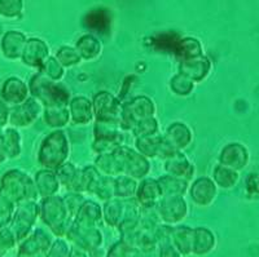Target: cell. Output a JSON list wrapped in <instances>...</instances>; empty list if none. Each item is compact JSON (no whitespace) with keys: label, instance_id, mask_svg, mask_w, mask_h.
Wrapping results in <instances>:
<instances>
[{"label":"cell","instance_id":"57","mask_svg":"<svg viewBox=\"0 0 259 257\" xmlns=\"http://www.w3.org/2000/svg\"><path fill=\"white\" fill-rule=\"evenodd\" d=\"M7 161H8V159H7V155L3 146V129H0V164L6 163Z\"/></svg>","mask_w":259,"mask_h":257},{"label":"cell","instance_id":"30","mask_svg":"<svg viewBox=\"0 0 259 257\" xmlns=\"http://www.w3.org/2000/svg\"><path fill=\"white\" fill-rule=\"evenodd\" d=\"M3 146L8 161L20 158L22 152V137L17 128L6 127L3 129Z\"/></svg>","mask_w":259,"mask_h":257},{"label":"cell","instance_id":"15","mask_svg":"<svg viewBox=\"0 0 259 257\" xmlns=\"http://www.w3.org/2000/svg\"><path fill=\"white\" fill-rule=\"evenodd\" d=\"M30 97L29 87L18 76H9L0 88V98L8 106H16L25 102Z\"/></svg>","mask_w":259,"mask_h":257},{"label":"cell","instance_id":"28","mask_svg":"<svg viewBox=\"0 0 259 257\" xmlns=\"http://www.w3.org/2000/svg\"><path fill=\"white\" fill-rule=\"evenodd\" d=\"M193 228L187 225L172 226L171 233V243L178 249L183 257H188L192 254V245H193Z\"/></svg>","mask_w":259,"mask_h":257},{"label":"cell","instance_id":"45","mask_svg":"<svg viewBox=\"0 0 259 257\" xmlns=\"http://www.w3.org/2000/svg\"><path fill=\"white\" fill-rule=\"evenodd\" d=\"M24 9L22 0H0V16L4 18L20 17Z\"/></svg>","mask_w":259,"mask_h":257},{"label":"cell","instance_id":"17","mask_svg":"<svg viewBox=\"0 0 259 257\" xmlns=\"http://www.w3.org/2000/svg\"><path fill=\"white\" fill-rule=\"evenodd\" d=\"M188 193L196 205L207 207L218 195V186L210 177H200L189 186Z\"/></svg>","mask_w":259,"mask_h":257},{"label":"cell","instance_id":"41","mask_svg":"<svg viewBox=\"0 0 259 257\" xmlns=\"http://www.w3.org/2000/svg\"><path fill=\"white\" fill-rule=\"evenodd\" d=\"M15 211L16 203L0 191V229L8 228L11 225Z\"/></svg>","mask_w":259,"mask_h":257},{"label":"cell","instance_id":"42","mask_svg":"<svg viewBox=\"0 0 259 257\" xmlns=\"http://www.w3.org/2000/svg\"><path fill=\"white\" fill-rule=\"evenodd\" d=\"M43 75H46L50 79L55 80V82H60L65 75V69L61 64L56 60V57H48L46 62L43 64L41 69L39 70Z\"/></svg>","mask_w":259,"mask_h":257},{"label":"cell","instance_id":"12","mask_svg":"<svg viewBox=\"0 0 259 257\" xmlns=\"http://www.w3.org/2000/svg\"><path fill=\"white\" fill-rule=\"evenodd\" d=\"M65 239L68 240L71 245H75L83 251L89 252L91 249L100 247L104 243L103 231L99 226L95 228H83L71 224L68 233L65 235Z\"/></svg>","mask_w":259,"mask_h":257},{"label":"cell","instance_id":"44","mask_svg":"<svg viewBox=\"0 0 259 257\" xmlns=\"http://www.w3.org/2000/svg\"><path fill=\"white\" fill-rule=\"evenodd\" d=\"M158 133V122L154 117L148 118L133 128V135L135 138H144Z\"/></svg>","mask_w":259,"mask_h":257},{"label":"cell","instance_id":"35","mask_svg":"<svg viewBox=\"0 0 259 257\" xmlns=\"http://www.w3.org/2000/svg\"><path fill=\"white\" fill-rule=\"evenodd\" d=\"M43 119L50 128L61 129L70 122L69 108H51L43 109Z\"/></svg>","mask_w":259,"mask_h":257},{"label":"cell","instance_id":"46","mask_svg":"<svg viewBox=\"0 0 259 257\" xmlns=\"http://www.w3.org/2000/svg\"><path fill=\"white\" fill-rule=\"evenodd\" d=\"M94 195L101 202H108L114 198V177L103 176V180L97 186Z\"/></svg>","mask_w":259,"mask_h":257},{"label":"cell","instance_id":"1","mask_svg":"<svg viewBox=\"0 0 259 257\" xmlns=\"http://www.w3.org/2000/svg\"><path fill=\"white\" fill-rule=\"evenodd\" d=\"M30 96L40 102L43 109L68 108L71 96L68 88L60 82L50 79L41 73H36L29 80Z\"/></svg>","mask_w":259,"mask_h":257},{"label":"cell","instance_id":"36","mask_svg":"<svg viewBox=\"0 0 259 257\" xmlns=\"http://www.w3.org/2000/svg\"><path fill=\"white\" fill-rule=\"evenodd\" d=\"M138 180L126 175H119L114 177V198L130 199L135 198L138 190Z\"/></svg>","mask_w":259,"mask_h":257},{"label":"cell","instance_id":"27","mask_svg":"<svg viewBox=\"0 0 259 257\" xmlns=\"http://www.w3.org/2000/svg\"><path fill=\"white\" fill-rule=\"evenodd\" d=\"M34 182H35L36 191H38V195L40 199L56 195L59 193L60 186H61L55 171L45 170V168L35 173Z\"/></svg>","mask_w":259,"mask_h":257},{"label":"cell","instance_id":"22","mask_svg":"<svg viewBox=\"0 0 259 257\" xmlns=\"http://www.w3.org/2000/svg\"><path fill=\"white\" fill-rule=\"evenodd\" d=\"M163 167H165L167 175L182 178L188 182L192 181L194 176V166L189 162L186 155L183 154V151H178L171 158L166 159Z\"/></svg>","mask_w":259,"mask_h":257},{"label":"cell","instance_id":"55","mask_svg":"<svg viewBox=\"0 0 259 257\" xmlns=\"http://www.w3.org/2000/svg\"><path fill=\"white\" fill-rule=\"evenodd\" d=\"M87 253H89V257H106V256H108V251L104 248L103 245H100V247H96V248L91 249V251H89Z\"/></svg>","mask_w":259,"mask_h":257},{"label":"cell","instance_id":"51","mask_svg":"<svg viewBox=\"0 0 259 257\" xmlns=\"http://www.w3.org/2000/svg\"><path fill=\"white\" fill-rule=\"evenodd\" d=\"M64 202L65 204H66L69 214H70V216L73 217L74 220L75 215L78 214V211H79L80 207L84 204L85 198L84 195L80 193H71V191H69V193L64 196Z\"/></svg>","mask_w":259,"mask_h":257},{"label":"cell","instance_id":"37","mask_svg":"<svg viewBox=\"0 0 259 257\" xmlns=\"http://www.w3.org/2000/svg\"><path fill=\"white\" fill-rule=\"evenodd\" d=\"M84 25L87 29L97 32H105L110 27L109 13L104 9H95L85 16Z\"/></svg>","mask_w":259,"mask_h":257},{"label":"cell","instance_id":"31","mask_svg":"<svg viewBox=\"0 0 259 257\" xmlns=\"http://www.w3.org/2000/svg\"><path fill=\"white\" fill-rule=\"evenodd\" d=\"M172 55L175 56V59L179 62L184 61V60L193 59V57H198V56L203 55L202 45H201L200 40H197L196 38L187 36V38L179 39Z\"/></svg>","mask_w":259,"mask_h":257},{"label":"cell","instance_id":"47","mask_svg":"<svg viewBox=\"0 0 259 257\" xmlns=\"http://www.w3.org/2000/svg\"><path fill=\"white\" fill-rule=\"evenodd\" d=\"M55 173H56L57 178H59L60 185H64L66 189H69V186L73 184L74 178H75V176H77L78 170L75 168L74 164L65 162L62 166H60L59 168L55 171Z\"/></svg>","mask_w":259,"mask_h":257},{"label":"cell","instance_id":"34","mask_svg":"<svg viewBox=\"0 0 259 257\" xmlns=\"http://www.w3.org/2000/svg\"><path fill=\"white\" fill-rule=\"evenodd\" d=\"M124 214V202L122 199L113 198L105 202L103 207V221L110 228H115L119 225Z\"/></svg>","mask_w":259,"mask_h":257},{"label":"cell","instance_id":"43","mask_svg":"<svg viewBox=\"0 0 259 257\" xmlns=\"http://www.w3.org/2000/svg\"><path fill=\"white\" fill-rule=\"evenodd\" d=\"M56 60L64 68H73L75 65L82 61L80 56L78 55L77 49L74 47H68V45H62L56 52Z\"/></svg>","mask_w":259,"mask_h":257},{"label":"cell","instance_id":"7","mask_svg":"<svg viewBox=\"0 0 259 257\" xmlns=\"http://www.w3.org/2000/svg\"><path fill=\"white\" fill-rule=\"evenodd\" d=\"M39 215H40V207L36 200H29L16 205L15 215L9 228L15 234L17 243L24 240L35 229Z\"/></svg>","mask_w":259,"mask_h":257},{"label":"cell","instance_id":"53","mask_svg":"<svg viewBox=\"0 0 259 257\" xmlns=\"http://www.w3.org/2000/svg\"><path fill=\"white\" fill-rule=\"evenodd\" d=\"M157 257H183L172 243L167 242L157 247Z\"/></svg>","mask_w":259,"mask_h":257},{"label":"cell","instance_id":"11","mask_svg":"<svg viewBox=\"0 0 259 257\" xmlns=\"http://www.w3.org/2000/svg\"><path fill=\"white\" fill-rule=\"evenodd\" d=\"M188 204L184 196L166 195L159 199L157 212L162 224L175 226L179 225L188 215Z\"/></svg>","mask_w":259,"mask_h":257},{"label":"cell","instance_id":"18","mask_svg":"<svg viewBox=\"0 0 259 257\" xmlns=\"http://www.w3.org/2000/svg\"><path fill=\"white\" fill-rule=\"evenodd\" d=\"M250 155L242 143H228L222 149L219 154V164L232 168L235 171H242L249 164Z\"/></svg>","mask_w":259,"mask_h":257},{"label":"cell","instance_id":"2","mask_svg":"<svg viewBox=\"0 0 259 257\" xmlns=\"http://www.w3.org/2000/svg\"><path fill=\"white\" fill-rule=\"evenodd\" d=\"M40 215L39 219L56 238H65L69 228L73 224V217L69 214L64 198L52 195L43 198L39 202Z\"/></svg>","mask_w":259,"mask_h":257},{"label":"cell","instance_id":"10","mask_svg":"<svg viewBox=\"0 0 259 257\" xmlns=\"http://www.w3.org/2000/svg\"><path fill=\"white\" fill-rule=\"evenodd\" d=\"M92 106H94V114L96 122L118 123L119 124L122 104L114 94L106 91L99 92L92 98Z\"/></svg>","mask_w":259,"mask_h":257},{"label":"cell","instance_id":"14","mask_svg":"<svg viewBox=\"0 0 259 257\" xmlns=\"http://www.w3.org/2000/svg\"><path fill=\"white\" fill-rule=\"evenodd\" d=\"M43 114V106L34 97L30 96L25 102L11 108L9 124L15 128H26Z\"/></svg>","mask_w":259,"mask_h":257},{"label":"cell","instance_id":"4","mask_svg":"<svg viewBox=\"0 0 259 257\" xmlns=\"http://www.w3.org/2000/svg\"><path fill=\"white\" fill-rule=\"evenodd\" d=\"M0 191L8 196L16 205L29 200H38L34 178L17 168L8 170L0 178Z\"/></svg>","mask_w":259,"mask_h":257},{"label":"cell","instance_id":"26","mask_svg":"<svg viewBox=\"0 0 259 257\" xmlns=\"http://www.w3.org/2000/svg\"><path fill=\"white\" fill-rule=\"evenodd\" d=\"M217 247V237L209 228L198 226L193 230V245L192 254L194 256H206L211 253Z\"/></svg>","mask_w":259,"mask_h":257},{"label":"cell","instance_id":"25","mask_svg":"<svg viewBox=\"0 0 259 257\" xmlns=\"http://www.w3.org/2000/svg\"><path fill=\"white\" fill-rule=\"evenodd\" d=\"M101 220H103V207L97 202L85 200L84 204L80 207L78 214L74 217L73 224L83 228H95L99 226Z\"/></svg>","mask_w":259,"mask_h":257},{"label":"cell","instance_id":"6","mask_svg":"<svg viewBox=\"0 0 259 257\" xmlns=\"http://www.w3.org/2000/svg\"><path fill=\"white\" fill-rule=\"evenodd\" d=\"M156 105L149 97L138 96L122 105L119 127L123 131H133L134 127L148 118L154 117Z\"/></svg>","mask_w":259,"mask_h":257},{"label":"cell","instance_id":"23","mask_svg":"<svg viewBox=\"0 0 259 257\" xmlns=\"http://www.w3.org/2000/svg\"><path fill=\"white\" fill-rule=\"evenodd\" d=\"M135 198L142 207H156L162 198L158 181L154 178H143L136 190Z\"/></svg>","mask_w":259,"mask_h":257},{"label":"cell","instance_id":"8","mask_svg":"<svg viewBox=\"0 0 259 257\" xmlns=\"http://www.w3.org/2000/svg\"><path fill=\"white\" fill-rule=\"evenodd\" d=\"M123 145V135L118 123L95 122L92 149L97 154L112 152Z\"/></svg>","mask_w":259,"mask_h":257},{"label":"cell","instance_id":"52","mask_svg":"<svg viewBox=\"0 0 259 257\" xmlns=\"http://www.w3.org/2000/svg\"><path fill=\"white\" fill-rule=\"evenodd\" d=\"M245 189H246L247 195L251 198H258L259 196V172H253L246 177L245 182Z\"/></svg>","mask_w":259,"mask_h":257},{"label":"cell","instance_id":"3","mask_svg":"<svg viewBox=\"0 0 259 257\" xmlns=\"http://www.w3.org/2000/svg\"><path fill=\"white\" fill-rule=\"evenodd\" d=\"M70 145L69 138L62 129H55L41 141L38 150V163L45 170L56 171L68 161Z\"/></svg>","mask_w":259,"mask_h":257},{"label":"cell","instance_id":"19","mask_svg":"<svg viewBox=\"0 0 259 257\" xmlns=\"http://www.w3.org/2000/svg\"><path fill=\"white\" fill-rule=\"evenodd\" d=\"M211 71V61L206 56H198L193 59L184 60L179 62V71L184 76L189 78L192 82L200 83L207 78V75Z\"/></svg>","mask_w":259,"mask_h":257},{"label":"cell","instance_id":"32","mask_svg":"<svg viewBox=\"0 0 259 257\" xmlns=\"http://www.w3.org/2000/svg\"><path fill=\"white\" fill-rule=\"evenodd\" d=\"M157 181H158L162 196H166V195L184 196L189 189L188 181L182 180V178L174 177V176H170L167 175V173H166L165 176H161Z\"/></svg>","mask_w":259,"mask_h":257},{"label":"cell","instance_id":"5","mask_svg":"<svg viewBox=\"0 0 259 257\" xmlns=\"http://www.w3.org/2000/svg\"><path fill=\"white\" fill-rule=\"evenodd\" d=\"M118 164L121 175L130 176L135 180H143L150 171V163L148 158L138 150L121 145L112 151Z\"/></svg>","mask_w":259,"mask_h":257},{"label":"cell","instance_id":"24","mask_svg":"<svg viewBox=\"0 0 259 257\" xmlns=\"http://www.w3.org/2000/svg\"><path fill=\"white\" fill-rule=\"evenodd\" d=\"M163 138L175 150L183 151V150H186L191 145L192 132L189 127L186 126L184 123H172L166 129Z\"/></svg>","mask_w":259,"mask_h":257},{"label":"cell","instance_id":"13","mask_svg":"<svg viewBox=\"0 0 259 257\" xmlns=\"http://www.w3.org/2000/svg\"><path fill=\"white\" fill-rule=\"evenodd\" d=\"M135 147L140 154L144 155L148 159L166 161L178 152V150L166 142L163 135H159V133L144 138H136Z\"/></svg>","mask_w":259,"mask_h":257},{"label":"cell","instance_id":"49","mask_svg":"<svg viewBox=\"0 0 259 257\" xmlns=\"http://www.w3.org/2000/svg\"><path fill=\"white\" fill-rule=\"evenodd\" d=\"M71 244L65 238H55L45 257H68Z\"/></svg>","mask_w":259,"mask_h":257},{"label":"cell","instance_id":"21","mask_svg":"<svg viewBox=\"0 0 259 257\" xmlns=\"http://www.w3.org/2000/svg\"><path fill=\"white\" fill-rule=\"evenodd\" d=\"M69 113L71 122L78 126H85L95 119L92 101L84 96L71 97L69 102Z\"/></svg>","mask_w":259,"mask_h":257},{"label":"cell","instance_id":"16","mask_svg":"<svg viewBox=\"0 0 259 257\" xmlns=\"http://www.w3.org/2000/svg\"><path fill=\"white\" fill-rule=\"evenodd\" d=\"M48 57H50V48L47 43L38 38H29L25 44L21 61L27 68L36 69L39 71Z\"/></svg>","mask_w":259,"mask_h":257},{"label":"cell","instance_id":"9","mask_svg":"<svg viewBox=\"0 0 259 257\" xmlns=\"http://www.w3.org/2000/svg\"><path fill=\"white\" fill-rule=\"evenodd\" d=\"M53 242L52 234L41 228H35L17 244L16 257H45Z\"/></svg>","mask_w":259,"mask_h":257},{"label":"cell","instance_id":"50","mask_svg":"<svg viewBox=\"0 0 259 257\" xmlns=\"http://www.w3.org/2000/svg\"><path fill=\"white\" fill-rule=\"evenodd\" d=\"M136 252H138V248L119 239L110 247L106 257H135Z\"/></svg>","mask_w":259,"mask_h":257},{"label":"cell","instance_id":"56","mask_svg":"<svg viewBox=\"0 0 259 257\" xmlns=\"http://www.w3.org/2000/svg\"><path fill=\"white\" fill-rule=\"evenodd\" d=\"M68 257H89V253L85 251H83V249L75 247V245H71Z\"/></svg>","mask_w":259,"mask_h":257},{"label":"cell","instance_id":"58","mask_svg":"<svg viewBox=\"0 0 259 257\" xmlns=\"http://www.w3.org/2000/svg\"><path fill=\"white\" fill-rule=\"evenodd\" d=\"M0 257H6V256H4V254H2V253H0Z\"/></svg>","mask_w":259,"mask_h":257},{"label":"cell","instance_id":"48","mask_svg":"<svg viewBox=\"0 0 259 257\" xmlns=\"http://www.w3.org/2000/svg\"><path fill=\"white\" fill-rule=\"evenodd\" d=\"M17 239H16L15 234L11 230V228L0 229V253L6 256L8 252L15 249L17 247Z\"/></svg>","mask_w":259,"mask_h":257},{"label":"cell","instance_id":"38","mask_svg":"<svg viewBox=\"0 0 259 257\" xmlns=\"http://www.w3.org/2000/svg\"><path fill=\"white\" fill-rule=\"evenodd\" d=\"M95 167L96 170L104 176H109V177H117L119 176V170H118V164L115 161L114 155L112 152H104L99 154L95 159Z\"/></svg>","mask_w":259,"mask_h":257},{"label":"cell","instance_id":"39","mask_svg":"<svg viewBox=\"0 0 259 257\" xmlns=\"http://www.w3.org/2000/svg\"><path fill=\"white\" fill-rule=\"evenodd\" d=\"M103 176L96 170L95 166H87L82 170V181H83V193L94 195L97 186L103 180Z\"/></svg>","mask_w":259,"mask_h":257},{"label":"cell","instance_id":"20","mask_svg":"<svg viewBox=\"0 0 259 257\" xmlns=\"http://www.w3.org/2000/svg\"><path fill=\"white\" fill-rule=\"evenodd\" d=\"M26 41L27 38L24 32L17 31V30H9L2 36V40H0L2 55L11 61L21 60Z\"/></svg>","mask_w":259,"mask_h":257},{"label":"cell","instance_id":"29","mask_svg":"<svg viewBox=\"0 0 259 257\" xmlns=\"http://www.w3.org/2000/svg\"><path fill=\"white\" fill-rule=\"evenodd\" d=\"M74 48L77 49L78 55L80 56L82 60L94 61L100 56L101 50H103V44H101L100 39H97L96 36L91 35V34H85L78 39Z\"/></svg>","mask_w":259,"mask_h":257},{"label":"cell","instance_id":"54","mask_svg":"<svg viewBox=\"0 0 259 257\" xmlns=\"http://www.w3.org/2000/svg\"><path fill=\"white\" fill-rule=\"evenodd\" d=\"M9 113H11V106L7 105L0 98V129H4L9 124Z\"/></svg>","mask_w":259,"mask_h":257},{"label":"cell","instance_id":"33","mask_svg":"<svg viewBox=\"0 0 259 257\" xmlns=\"http://www.w3.org/2000/svg\"><path fill=\"white\" fill-rule=\"evenodd\" d=\"M240 175L237 171L232 170V168H228L226 166H222L218 164L215 166L214 171H212V181L215 182V185L221 189L224 190H231L239 184Z\"/></svg>","mask_w":259,"mask_h":257},{"label":"cell","instance_id":"40","mask_svg":"<svg viewBox=\"0 0 259 257\" xmlns=\"http://www.w3.org/2000/svg\"><path fill=\"white\" fill-rule=\"evenodd\" d=\"M194 84H196V83L192 82L189 78L184 76L183 74L178 73L177 75H174L171 78L170 89L171 92L177 94V96L187 97L193 92Z\"/></svg>","mask_w":259,"mask_h":257}]
</instances>
